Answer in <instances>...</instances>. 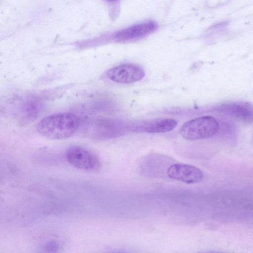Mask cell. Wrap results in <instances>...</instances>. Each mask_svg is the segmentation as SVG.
<instances>
[{"mask_svg": "<svg viewBox=\"0 0 253 253\" xmlns=\"http://www.w3.org/2000/svg\"><path fill=\"white\" fill-rule=\"evenodd\" d=\"M107 1H116L117 0H106Z\"/></svg>", "mask_w": 253, "mask_h": 253, "instance_id": "9", "label": "cell"}, {"mask_svg": "<svg viewBox=\"0 0 253 253\" xmlns=\"http://www.w3.org/2000/svg\"><path fill=\"white\" fill-rule=\"evenodd\" d=\"M177 124V121L171 118H157L146 122L141 129L148 133H165L172 130Z\"/></svg>", "mask_w": 253, "mask_h": 253, "instance_id": "8", "label": "cell"}, {"mask_svg": "<svg viewBox=\"0 0 253 253\" xmlns=\"http://www.w3.org/2000/svg\"><path fill=\"white\" fill-rule=\"evenodd\" d=\"M106 75L110 80L114 82L129 84L142 79L145 76V72L139 65L127 63L109 69Z\"/></svg>", "mask_w": 253, "mask_h": 253, "instance_id": "4", "label": "cell"}, {"mask_svg": "<svg viewBox=\"0 0 253 253\" xmlns=\"http://www.w3.org/2000/svg\"><path fill=\"white\" fill-rule=\"evenodd\" d=\"M65 157L71 166L79 169L94 171L101 167L98 158L92 152L81 147L73 146L69 148Z\"/></svg>", "mask_w": 253, "mask_h": 253, "instance_id": "3", "label": "cell"}, {"mask_svg": "<svg viewBox=\"0 0 253 253\" xmlns=\"http://www.w3.org/2000/svg\"><path fill=\"white\" fill-rule=\"evenodd\" d=\"M157 23L148 21L137 24L116 33L113 39L117 42H125L143 38L155 31Z\"/></svg>", "mask_w": 253, "mask_h": 253, "instance_id": "7", "label": "cell"}, {"mask_svg": "<svg viewBox=\"0 0 253 253\" xmlns=\"http://www.w3.org/2000/svg\"><path fill=\"white\" fill-rule=\"evenodd\" d=\"M167 173L169 178L186 183H197L203 178V173L199 168L185 164L171 165L168 169Z\"/></svg>", "mask_w": 253, "mask_h": 253, "instance_id": "6", "label": "cell"}, {"mask_svg": "<svg viewBox=\"0 0 253 253\" xmlns=\"http://www.w3.org/2000/svg\"><path fill=\"white\" fill-rule=\"evenodd\" d=\"M80 126L79 118L72 113H59L47 116L37 125V130L43 137L50 140H61L71 137Z\"/></svg>", "mask_w": 253, "mask_h": 253, "instance_id": "1", "label": "cell"}, {"mask_svg": "<svg viewBox=\"0 0 253 253\" xmlns=\"http://www.w3.org/2000/svg\"><path fill=\"white\" fill-rule=\"evenodd\" d=\"M218 129L217 120L211 116H205L185 123L180 127L179 134L186 139L195 140L211 137Z\"/></svg>", "mask_w": 253, "mask_h": 253, "instance_id": "2", "label": "cell"}, {"mask_svg": "<svg viewBox=\"0 0 253 253\" xmlns=\"http://www.w3.org/2000/svg\"><path fill=\"white\" fill-rule=\"evenodd\" d=\"M221 113L240 122L253 123V104L245 101H234L222 103L216 108Z\"/></svg>", "mask_w": 253, "mask_h": 253, "instance_id": "5", "label": "cell"}]
</instances>
